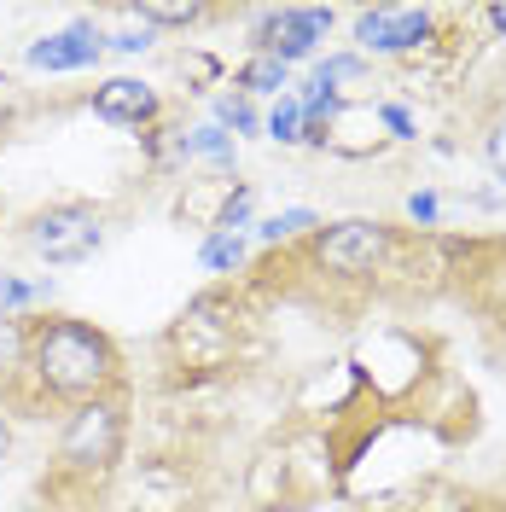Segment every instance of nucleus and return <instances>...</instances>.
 I'll list each match as a JSON object with an SVG mask.
<instances>
[{"mask_svg": "<svg viewBox=\"0 0 506 512\" xmlns=\"http://www.w3.org/2000/svg\"><path fill=\"white\" fill-rule=\"evenodd\" d=\"M30 367L35 379L47 384L53 396H76V402H88L99 396L111 373H117V355H111V338L94 332L88 320H41L30 338Z\"/></svg>", "mask_w": 506, "mask_h": 512, "instance_id": "obj_1", "label": "nucleus"}, {"mask_svg": "<svg viewBox=\"0 0 506 512\" xmlns=\"http://www.w3.org/2000/svg\"><path fill=\"white\" fill-rule=\"evenodd\" d=\"M239 256H245V245H239L233 233H222V239H210V245H204V268H233Z\"/></svg>", "mask_w": 506, "mask_h": 512, "instance_id": "obj_17", "label": "nucleus"}, {"mask_svg": "<svg viewBox=\"0 0 506 512\" xmlns=\"http://www.w3.org/2000/svg\"><path fill=\"white\" fill-rule=\"evenodd\" d=\"M297 128H303V105H297V99H280L274 117H268V134H274V140H297Z\"/></svg>", "mask_w": 506, "mask_h": 512, "instance_id": "obj_15", "label": "nucleus"}, {"mask_svg": "<svg viewBox=\"0 0 506 512\" xmlns=\"http://www.w3.org/2000/svg\"><path fill=\"white\" fill-rule=\"evenodd\" d=\"M361 76H367V64L355 59V53H338V59H326L315 70V88H326V94H332L338 82H361Z\"/></svg>", "mask_w": 506, "mask_h": 512, "instance_id": "obj_13", "label": "nucleus"}, {"mask_svg": "<svg viewBox=\"0 0 506 512\" xmlns=\"http://www.w3.org/2000/svg\"><path fill=\"white\" fill-rule=\"evenodd\" d=\"M24 355H30V338L18 332V320H0V373H12Z\"/></svg>", "mask_w": 506, "mask_h": 512, "instance_id": "obj_14", "label": "nucleus"}, {"mask_svg": "<svg viewBox=\"0 0 506 512\" xmlns=\"http://www.w3.org/2000/svg\"><path fill=\"white\" fill-rule=\"evenodd\" d=\"M489 24H495V30L506 35V6H495V12H489Z\"/></svg>", "mask_w": 506, "mask_h": 512, "instance_id": "obj_22", "label": "nucleus"}, {"mask_svg": "<svg viewBox=\"0 0 506 512\" xmlns=\"http://www.w3.org/2000/svg\"><path fill=\"white\" fill-rule=\"evenodd\" d=\"M239 88H245V94H280V88H285V64L256 53V59L239 70Z\"/></svg>", "mask_w": 506, "mask_h": 512, "instance_id": "obj_10", "label": "nucleus"}, {"mask_svg": "<svg viewBox=\"0 0 506 512\" xmlns=\"http://www.w3.org/2000/svg\"><path fill=\"white\" fill-rule=\"evenodd\" d=\"M128 18H140L146 30H152V24H198L204 6H158V0H146V6H134Z\"/></svg>", "mask_w": 506, "mask_h": 512, "instance_id": "obj_12", "label": "nucleus"}, {"mask_svg": "<svg viewBox=\"0 0 506 512\" xmlns=\"http://www.w3.org/2000/svg\"><path fill=\"white\" fill-rule=\"evenodd\" d=\"M332 30V12H320V6H285V12H268L262 24H256V53L262 59H280L285 70L297 59H309L320 41Z\"/></svg>", "mask_w": 506, "mask_h": 512, "instance_id": "obj_4", "label": "nucleus"}, {"mask_svg": "<svg viewBox=\"0 0 506 512\" xmlns=\"http://www.w3.org/2000/svg\"><path fill=\"white\" fill-rule=\"evenodd\" d=\"M320 268H332V274H373L384 262V251H390V233H384L379 222H338L320 233Z\"/></svg>", "mask_w": 506, "mask_h": 512, "instance_id": "obj_5", "label": "nucleus"}, {"mask_svg": "<svg viewBox=\"0 0 506 512\" xmlns=\"http://www.w3.org/2000/svg\"><path fill=\"white\" fill-rule=\"evenodd\" d=\"M99 53H105V35L94 24H70V30H53L41 41H30L35 70H88V64H99Z\"/></svg>", "mask_w": 506, "mask_h": 512, "instance_id": "obj_7", "label": "nucleus"}, {"mask_svg": "<svg viewBox=\"0 0 506 512\" xmlns=\"http://www.w3.org/2000/svg\"><path fill=\"white\" fill-rule=\"evenodd\" d=\"M408 210L419 216V222H437V198H431V192H419V198H408Z\"/></svg>", "mask_w": 506, "mask_h": 512, "instance_id": "obj_21", "label": "nucleus"}, {"mask_svg": "<svg viewBox=\"0 0 506 512\" xmlns=\"http://www.w3.org/2000/svg\"><path fill=\"white\" fill-rule=\"evenodd\" d=\"M111 47H117V53H146V47H152V30H146V24H140V30H117Z\"/></svg>", "mask_w": 506, "mask_h": 512, "instance_id": "obj_20", "label": "nucleus"}, {"mask_svg": "<svg viewBox=\"0 0 506 512\" xmlns=\"http://www.w3.org/2000/svg\"><path fill=\"white\" fill-rule=\"evenodd\" d=\"M41 297H47L41 280H12V274H0V320H12L18 309H30V303H41Z\"/></svg>", "mask_w": 506, "mask_h": 512, "instance_id": "obj_11", "label": "nucleus"}, {"mask_svg": "<svg viewBox=\"0 0 506 512\" xmlns=\"http://www.w3.org/2000/svg\"><path fill=\"white\" fill-rule=\"evenodd\" d=\"M355 41L367 53H413L431 41V12L425 6H373L355 18Z\"/></svg>", "mask_w": 506, "mask_h": 512, "instance_id": "obj_6", "label": "nucleus"}, {"mask_svg": "<svg viewBox=\"0 0 506 512\" xmlns=\"http://www.w3.org/2000/svg\"><path fill=\"white\" fill-rule=\"evenodd\" d=\"M30 245L47 262H88V256L105 245V216H99L94 204H82V198H64V204H47V210H35L30 216Z\"/></svg>", "mask_w": 506, "mask_h": 512, "instance_id": "obj_2", "label": "nucleus"}, {"mask_svg": "<svg viewBox=\"0 0 506 512\" xmlns=\"http://www.w3.org/2000/svg\"><path fill=\"white\" fill-rule=\"evenodd\" d=\"M175 152L181 158H216V163H233V140H227L222 128H192L175 140Z\"/></svg>", "mask_w": 506, "mask_h": 512, "instance_id": "obj_9", "label": "nucleus"}, {"mask_svg": "<svg viewBox=\"0 0 506 512\" xmlns=\"http://www.w3.org/2000/svg\"><path fill=\"white\" fill-rule=\"evenodd\" d=\"M501 512H506V507H501Z\"/></svg>", "mask_w": 506, "mask_h": 512, "instance_id": "obj_23", "label": "nucleus"}, {"mask_svg": "<svg viewBox=\"0 0 506 512\" xmlns=\"http://www.w3.org/2000/svg\"><path fill=\"white\" fill-rule=\"evenodd\" d=\"M216 117H222L227 128H245V134L256 128V111L245 105V99H222V105H216Z\"/></svg>", "mask_w": 506, "mask_h": 512, "instance_id": "obj_19", "label": "nucleus"}, {"mask_svg": "<svg viewBox=\"0 0 506 512\" xmlns=\"http://www.w3.org/2000/svg\"><path fill=\"white\" fill-rule=\"evenodd\" d=\"M117 454H123V408L105 402V396H88V402L70 414V425H64L59 460L76 466V472H105Z\"/></svg>", "mask_w": 506, "mask_h": 512, "instance_id": "obj_3", "label": "nucleus"}, {"mask_svg": "<svg viewBox=\"0 0 506 512\" xmlns=\"http://www.w3.org/2000/svg\"><path fill=\"white\" fill-rule=\"evenodd\" d=\"M483 158H489V169H495V175L506 181V117L489 128V134H483Z\"/></svg>", "mask_w": 506, "mask_h": 512, "instance_id": "obj_18", "label": "nucleus"}, {"mask_svg": "<svg viewBox=\"0 0 506 512\" xmlns=\"http://www.w3.org/2000/svg\"><path fill=\"white\" fill-rule=\"evenodd\" d=\"M303 227H315L309 210H285V216H274V222H262V239H291V233H303Z\"/></svg>", "mask_w": 506, "mask_h": 512, "instance_id": "obj_16", "label": "nucleus"}, {"mask_svg": "<svg viewBox=\"0 0 506 512\" xmlns=\"http://www.w3.org/2000/svg\"><path fill=\"white\" fill-rule=\"evenodd\" d=\"M94 117L123 123V128H140V123L158 117V94H152L146 82H134V76H111V82L94 94Z\"/></svg>", "mask_w": 506, "mask_h": 512, "instance_id": "obj_8", "label": "nucleus"}]
</instances>
